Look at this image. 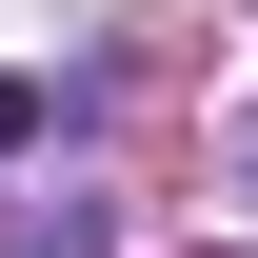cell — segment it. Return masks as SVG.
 <instances>
[{
    "label": "cell",
    "instance_id": "obj_1",
    "mask_svg": "<svg viewBox=\"0 0 258 258\" xmlns=\"http://www.w3.org/2000/svg\"><path fill=\"white\" fill-rule=\"evenodd\" d=\"M40 119H60V80H20V60H0V159H20Z\"/></svg>",
    "mask_w": 258,
    "mask_h": 258
}]
</instances>
